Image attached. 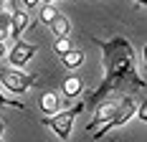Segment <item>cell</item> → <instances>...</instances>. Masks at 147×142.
Masks as SVG:
<instances>
[{
	"label": "cell",
	"mask_w": 147,
	"mask_h": 142,
	"mask_svg": "<svg viewBox=\"0 0 147 142\" xmlns=\"http://www.w3.org/2000/svg\"><path fill=\"white\" fill-rule=\"evenodd\" d=\"M41 3H56V0H41Z\"/></svg>",
	"instance_id": "cell-18"
},
{
	"label": "cell",
	"mask_w": 147,
	"mask_h": 142,
	"mask_svg": "<svg viewBox=\"0 0 147 142\" xmlns=\"http://www.w3.org/2000/svg\"><path fill=\"white\" fill-rule=\"evenodd\" d=\"M3 132H5V122L0 119V137H3Z\"/></svg>",
	"instance_id": "cell-16"
},
{
	"label": "cell",
	"mask_w": 147,
	"mask_h": 142,
	"mask_svg": "<svg viewBox=\"0 0 147 142\" xmlns=\"http://www.w3.org/2000/svg\"><path fill=\"white\" fill-rule=\"evenodd\" d=\"M5 53H8V46H5V41H0V58L5 56Z\"/></svg>",
	"instance_id": "cell-15"
},
{
	"label": "cell",
	"mask_w": 147,
	"mask_h": 142,
	"mask_svg": "<svg viewBox=\"0 0 147 142\" xmlns=\"http://www.w3.org/2000/svg\"><path fill=\"white\" fill-rule=\"evenodd\" d=\"M71 48H74V46H71V41H69V36H66V38H56V43H53V53H56L59 58L66 56Z\"/></svg>",
	"instance_id": "cell-12"
},
{
	"label": "cell",
	"mask_w": 147,
	"mask_h": 142,
	"mask_svg": "<svg viewBox=\"0 0 147 142\" xmlns=\"http://www.w3.org/2000/svg\"><path fill=\"white\" fill-rule=\"evenodd\" d=\"M61 91L66 94V99L71 101V99H76V97H81V91H84V81H81L79 76H69V79H63Z\"/></svg>",
	"instance_id": "cell-8"
},
{
	"label": "cell",
	"mask_w": 147,
	"mask_h": 142,
	"mask_svg": "<svg viewBox=\"0 0 147 142\" xmlns=\"http://www.w3.org/2000/svg\"><path fill=\"white\" fill-rule=\"evenodd\" d=\"M0 142H3V137H0Z\"/></svg>",
	"instance_id": "cell-19"
},
{
	"label": "cell",
	"mask_w": 147,
	"mask_h": 142,
	"mask_svg": "<svg viewBox=\"0 0 147 142\" xmlns=\"http://www.w3.org/2000/svg\"><path fill=\"white\" fill-rule=\"evenodd\" d=\"M69 30H71V20L66 18V15H56L53 20H51V33L56 36V38H66L69 36Z\"/></svg>",
	"instance_id": "cell-9"
},
{
	"label": "cell",
	"mask_w": 147,
	"mask_h": 142,
	"mask_svg": "<svg viewBox=\"0 0 147 142\" xmlns=\"http://www.w3.org/2000/svg\"><path fill=\"white\" fill-rule=\"evenodd\" d=\"M117 104H119V99H114V97H104V99L96 104V114L91 117V122L86 124V132L94 137V140H99V137L107 135V124L114 119Z\"/></svg>",
	"instance_id": "cell-3"
},
{
	"label": "cell",
	"mask_w": 147,
	"mask_h": 142,
	"mask_svg": "<svg viewBox=\"0 0 147 142\" xmlns=\"http://www.w3.org/2000/svg\"><path fill=\"white\" fill-rule=\"evenodd\" d=\"M94 43L102 48V81L96 86V91L89 97L84 104L96 107L104 97H109L112 91H119L122 84H129L132 89H145V79L137 71V48L127 38L114 36L109 41L94 38Z\"/></svg>",
	"instance_id": "cell-1"
},
{
	"label": "cell",
	"mask_w": 147,
	"mask_h": 142,
	"mask_svg": "<svg viewBox=\"0 0 147 142\" xmlns=\"http://www.w3.org/2000/svg\"><path fill=\"white\" fill-rule=\"evenodd\" d=\"M38 3H41V0H23V5H26V8H28V10H33V8H36V5H38Z\"/></svg>",
	"instance_id": "cell-14"
},
{
	"label": "cell",
	"mask_w": 147,
	"mask_h": 142,
	"mask_svg": "<svg viewBox=\"0 0 147 142\" xmlns=\"http://www.w3.org/2000/svg\"><path fill=\"white\" fill-rule=\"evenodd\" d=\"M61 64H63L69 71H76L81 64H84V51H81V48H71L66 56H61Z\"/></svg>",
	"instance_id": "cell-10"
},
{
	"label": "cell",
	"mask_w": 147,
	"mask_h": 142,
	"mask_svg": "<svg viewBox=\"0 0 147 142\" xmlns=\"http://www.w3.org/2000/svg\"><path fill=\"white\" fill-rule=\"evenodd\" d=\"M56 15H59V8H56V3H43L38 20H41V23H46V26H51V20H53Z\"/></svg>",
	"instance_id": "cell-11"
},
{
	"label": "cell",
	"mask_w": 147,
	"mask_h": 142,
	"mask_svg": "<svg viewBox=\"0 0 147 142\" xmlns=\"http://www.w3.org/2000/svg\"><path fill=\"white\" fill-rule=\"evenodd\" d=\"M84 109H86V104H84V101H79V104H74V107L63 109V112H56V114H51V117H43V119H41V124L48 127L61 142H69V140H71L74 122H76V117L84 112Z\"/></svg>",
	"instance_id": "cell-2"
},
{
	"label": "cell",
	"mask_w": 147,
	"mask_h": 142,
	"mask_svg": "<svg viewBox=\"0 0 147 142\" xmlns=\"http://www.w3.org/2000/svg\"><path fill=\"white\" fill-rule=\"evenodd\" d=\"M28 26H33L30 23V15H28V10H15L13 15H10V36H13L15 41L23 36V30H28Z\"/></svg>",
	"instance_id": "cell-6"
},
{
	"label": "cell",
	"mask_w": 147,
	"mask_h": 142,
	"mask_svg": "<svg viewBox=\"0 0 147 142\" xmlns=\"http://www.w3.org/2000/svg\"><path fill=\"white\" fill-rule=\"evenodd\" d=\"M36 51H38L36 43H28V41H20V38H18V41L13 43V48H10V53H5V56H8V61H10V66L23 69L30 58L36 56Z\"/></svg>",
	"instance_id": "cell-5"
},
{
	"label": "cell",
	"mask_w": 147,
	"mask_h": 142,
	"mask_svg": "<svg viewBox=\"0 0 147 142\" xmlns=\"http://www.w3.org/2000/svg\"><path fill=\"white\" fill-rule=\"evenodd\" d=\"M134 3H140V5H142V8H145V5H147V0H134Z\"/></svg>",
	"instance_id": "cell-17"
},
{
	"label": "cell",
	"mask_w": 147,
	"mask_h": 142,
	"mask_svg": "<svg viewBox=\"0 0 147 142\" xmlns=\"http://www.w3.org/2000/svg\"><path fill=\"white\" fill-rule=\"evenodd\" d=\"M3 3H5V0H3Z\"/></svg>",
	"instance_id": "cell-20"
},
{
	"label": "cell",
	"mask_w": 147,
	"mask_h": 142,
	"mask_svg": "<svg viewBox=\"0 0 147 142\" xmlns=\"http://www.w3.org/2000/svg\"><path fill=\"white\" fill-rule=\"evenodd\" d=\"M38 104H41V112H46V117H51V114H56L61 109V99L56 91H43Z\"/></svg>",
	"instance_id": "cell-7"
},
{
	"label": "cell",
	"mask_w": 147,
	"mask_h": 142,
	"mask_svg": "<svg viewBox=\"0 0 147 142\" xmlns=\"http://www.w3.org/2000/svg\"><path fill=\"white\" fill-rule=\"evenodd\" d=\"M36 81H38V74H23V71H10L0 66V86L10 94H26Z\"/></svg>",
	"instance_id": "cell-4"
},
{
	"label": "cell",
	"mask_w": 147,
	"mask_h": 142,
	"mask_svg": "<svg viewBox=\"0 0 147 142\" xmlns=\"http://www.w3.org/2000/svg\"><path fill=\"white\" fill-rule=\"evenodd\" d=\"M5 107H13V109H20V112H26V109H28L23 101H15L13 97H5V94L0 91V109H5Z\"/></svg>",
	"instance_id": "cell-13"
}]
</instances>
